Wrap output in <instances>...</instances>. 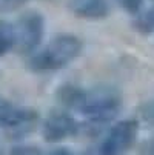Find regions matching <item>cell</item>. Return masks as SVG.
Returning <instances> with one entry per match:
<instances>
[{"label": "cell", "instance_id": "cell-11", "mask_svg": "<svg viewBox=\"0 0 154 155\" xmlns=\"http://www.w3.org/2000/svg\"><path fill=\"white\" fill-rule=\"evenodd\" d=\"M119 3L122 8H125L128 12L131 14H136L140 6H142V0H119Z\"/></svg>", "mask_w": 154, "mask_h": 155}, {"label": "cell", "instance_id": "cell-1", "mask_svg": "<svg viewBox=\"0 0 154 155\" xmlns=\"http://www.w3.org/2000/svg\"><path fill=\"white\" fill-rule=\"evenodd\" d=\"M57 101L74 109L93 121L103 123L116 117L122 106V97L111 87L85 89L77 84H63L56 92Z\"/></svg>", "mask_w": 154, "mask_h": 155}, {"label": "cell", "instance_id": "cell-9", "mask_svg": "<svg viewBox=\"0 0 154 155\" xmlns=\"http://www.w3.org/2000/svg\"><path fill=\"white\" fill-rule=\"evenodd\" d=\"M134 26L143 34H152L154 32V8L148 9L143 15H140L136 20Z\"/></svg>", "mask_w": 154, "mask_h": 155}, {"label": "cell", "instance_id": "cell-13", "mask_svg": "<svg viewBox=\"0 0 154 155\" xmlns=\"http://www.w3.org/2000/svg\"><path fill=\"white\" fill-rule=\"evenodd\" d=\"M50 155H73V152L68 147H57L50 152Z\"/></svg>", "mask_w": 154, "mask_h": 155}, {"label": "cell", "instance_id": "cell-2", "mask_svg": "<svg viewBox=\"0 0 154 155\" xmlns=\"http://www.w3.org/2000/svg\"><path fill=\"white\" fill-rule=\"evenodd\" d=\"M82 49L83 43L79 37L73 34H59L45 48L31 55L28 64L37 72L63 69L82 54Z\"/></svg>", "mask_w": 154, "mask_h": 155}, {"label": "cell", "instance_id": "cell-6", "mask_svg": "<svg viewBox=\"0 0 154 155\" xmlns=\"http://www.w3.org/2000/svg\"><path fill=\"white\" fill-rule=\"evenodd\" d=\"M80 124L71 115L63 112H54L46 117L42 126V135L46 141L57 143L67 138H71L79 134Z\"/></svg>", "mask_w": 154, "mask_h": 155}, {"label": "cell", "instance_id": "cell-4", "mask_svg": "<svg viewBox=\"0 0 154 155\" xmlns=\"http://www.w3.org/2000/svg\"><path fill=\"white\" fill-rule=\"evenodd\" d=\"M14 29L15 46H19L22 54H29L42 43V38L45 35V20L42 14L29 11L19 18Z\"/></svg>", "mask_w": 154, "mask_h": 155}, {"label": "cell", "instance_id": "cell-12", "mask_svg": "<svg viewBox=\"0 0 154 155\" xmlns=\"http://www.w3.org/2000/svg\"><path fill=\"white\" fill-rule=\"evenodd\" d=\"M2 2H3V5L6 8H19L20 5L26 3L28 0H2Z\"/></svg>", "mask_w": 154, "mask_h": 155}, {"label": "cell", "instance_id": "cell-3", "mask_svg": "<svg viewBox=\"0 0 154 155\" xmlns=\"http://www.w3.org/2000/svg\"><path fill=\"white\" fill-rule=\"evenodd\" d=\"M139 137V123L134 118H126L116 123L103 140L85 155H125L136 144Z\"/></svg>", "mask_w": 154, "mask_h": 155}, {"label": "cell", "instance_id": "cell-15", "mask_svg": "<svg viewBox=\"0 0 154 155\" xmlns=\"http://www.w3.org/2000/svg\"><path fill=\"white\" fill-rule=\"evenodd\" d=\"M146 114H149V115H151V118H154V103L146 104Z\"/></svg>", "mask_w": 154, "mask_h": 155}, {"label": "cell", "instance_id": "cell-10", "mask_svg": "<svg viewBox=\"0 0 154 155\" xmlns=\"http://www.w3.org/2000/svg\"><path fill=\"white\" fill-rule=\"evenodd\" d=\"M8 155H45L40 147L37 146H29V144H20L14 146Z\"/></svg>", "mask_w": 154, "mask_h": 155}, {"label": "cell", "instance_id": "cell-8", "mask_svg": "<svg viewBox=\"0 0 154 155\" xmlns=\"http://www.w3.org/2000/svg\"><path fill=\"white\" fill-rule=\"evenodd\" d=\"M15 46V29L11 23L0 20V57Z\"/></svg>", "mask_w": 154, "mask_h": 155}, {"label": "cell", "instance_id": "cell-5", "mask_svg": "<svg viewBox=\"0 0 154 155\" xmlns=\"http://www.w3.org/2000/svg\"><path fill=\"white\" fill-rule=\"evenodd\" d=\"M39 121V112L33 107L12 103L0 97V124L9 129L33 127Z\"/></svg>", "mask_w": 154, "mask_h": 155}, {"label": "cell", "instance_id": "cell-7", "mask_svg": "<svg viewBox=\"0 0 154 155\" xmlns=\"http://www.w3.org/2000/svg\"><path fill=\"white\" fill-rule=\"evenodd\" d=\"M70 8L76 15L91 20L105 18L109 14L108 0H71Z\"/></svg>", "mask_w": 154, "mask_h": 155}, {"label": "cell", "instance_id": "cell-14", "mask_svg": "<svg viewBox=\"0 0 154 155\" xmlns=\"http://www.w3.org/2000/svg\"><path fill=\"white\" fill-rule=\"evenodd\" d=\"M143 155H154V138H151L145 147H143Z\"/></svg>", "mask_w": 154, "mask_h": 155}]
</instances>
